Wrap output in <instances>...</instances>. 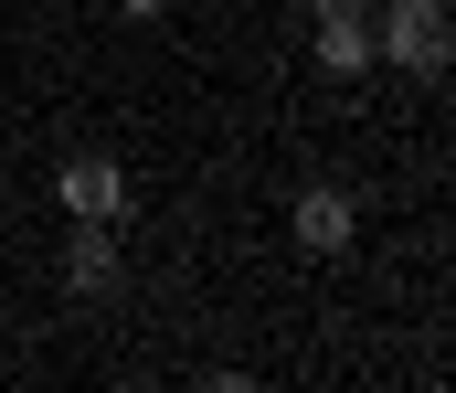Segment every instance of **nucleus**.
Segmentation results:
<instances>
[{
	"mask_svg": "<svg viewBox=\"0 0 456 393\" xmlns=\"http://www.w3.org/2000/svg\"><path fill=\"white\" fill-rule=\"evenodd\" d=\"M117 11H138V21H149V11H170V0H117Z\"/></svg>",
	"mask_w": 456,
	"mask_h": 393,
	"instance_id": "423d86ee",
	"label": "nucleus"
},
{
	"mask_svg": "<svg viewBox=\"0 0 456 393\" xmlns=\"http://www.w3.org/2000/svg\"><path fill=\"white\" fill-rule=\"evenodd\" d=\"M64 276H75L86 298H107L117 276H127V256H117V234H107V224H86V234H75V256H64Z\"/></svg>",
	"mask_w": 456,
	"mask_h": 393,
	"instance_id": "39448f33",
	"label": "nucleus"
},
{
	"mask_svg": "<svg viewBox=\"0 0 456 393\" xmlns=\"http://www.w3.org/2000/svg\"><path fill=\"white\" fill-rule=\"evenodd\" d=\"M350 234H361V202H350V192H330V181L297 192V245H308V256H340Z\"/></svg>",
	"mask_w": 456,
	"mask_h": 393,
	"instance_id": "20e7f679",
	"label": "nucleus"
},
{
	"mask_svg": "<svg viewBox=\"0 0 456 393\" xmlns=\"http://www.w3.org/2000/svg\"><path fill=\"white\" fill-rule=\"evenodd\" d=\"M308 21H319V32H308V64H319V75H371V0H308Z\"/></svg>",
	"mask_w": 456,
	"mask_h": 393,
	"instance_id": "f03ea898",
	"label": "nucleus"
},
{
	"mask_svg": "<svg viewBox=\"0 0 456 393\" xmlns=\"http://www.w3.org/2000/svg\"><path fill=\"white\" fill-rule=\"evenodd\" d=\"M446 0H393L371 11V64H403V75H446Z\"/></svg>",
	"mask_w": 456,
	"mask_h": 393,
	"instance_id": "f257e3e1",
	"label": "nucleus"
},
{
	"mask_svg": "<svg viewBox=\"0 0 456 393\" xmlns=\"http://www.w3.org/2000/svg\"><path fill=\"white\" fill-rule=\"evenodd\" d=\"M53 202H64L75 224H117V213H127V160H107V149H86V160H64V181H53Z\"/></svg>",
	"mask_w": 456,
	"mask_h": 393,
	"instance_id": "7ed1b4c3",
	"label": "nucleus"
}]
</instances>
